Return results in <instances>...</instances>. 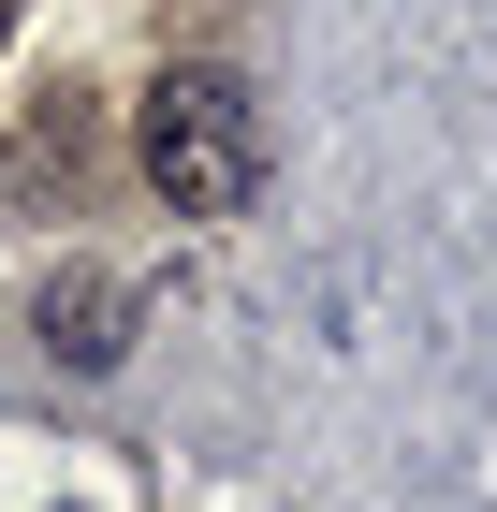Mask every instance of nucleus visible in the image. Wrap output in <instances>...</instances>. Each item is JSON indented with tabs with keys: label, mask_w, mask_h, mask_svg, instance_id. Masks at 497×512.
<instances>
[{
	"label": "nucleus",
	"mask_w": 497,
	"mask_h": 512,
	"mask_svg": "<svg viewBox=\"0 0 497 512\" xmlns=\"http://www.w3.org/2000/svg\"><path fill=\"white\" fill-rule=\"evenodd\" d=\"M0 30H15V0H0Z\"/></svg>",
	"instance_id": "3"
},
{
	"label": "nucleus",
	"mask_w": 497,
	"mask_h": 512,
	"mask_svg": "<svg viewBox=\"0 0 497 512\" xmlns=\"http://www.w3.org/2000/svg\"><path fill=\"white\" fill-rule=\"evenodd\" d=\"M30 322H44V352L74 366V381H103L117 352H132V278H103V264H59L30 293Z\"/></svg>",
	"instance_id": "2"
},
{
	"label": "nucleus",
	"mask_w": 497,
	"mask_h": 512,
	"mask_svg": "<svg viewBox=\"0 0 497 512\" xmlns=\"http://www.w3.org/2000/svg\"><path fill=\"white\" fill-rule=\"evenodd\" d=\"M132 161H147V191L176 220H234V205L264 191V103H249V74L161 59L147 103H132Z\"/></svg>",
	"instance_id": "1"
}]
</instances>
